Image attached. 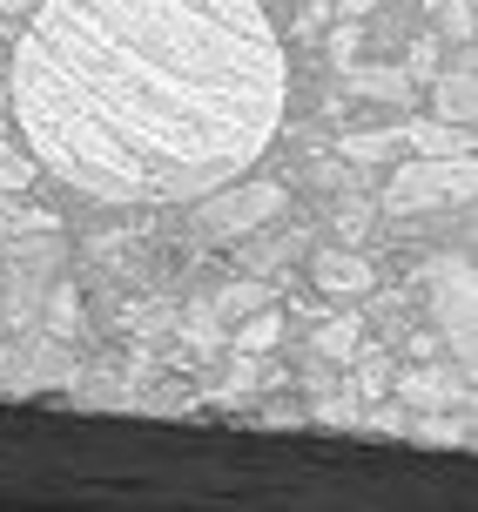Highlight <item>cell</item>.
Masks as SVG:
<instances>
[{
	"mask_svg": "<svg viewBox=\"0 0 478 512\" xmlns=\"http://www.w3.org/2000/svg\"><path fill=\"white\" fill-rule=\"evenodd\" d=\"M54 324H61V331H68V324H75V290H54Z\"/></svg>",
	"mask_w": 478,
	"mask_h": 512,
	"instance_id": "ac0fdd59",
	"label": "cell"
},
{
	"mask_svg": "<svg viewBox=\"0 0 478 512\" xmlns=\"http://www.w3.org/2000/svg\"><path fill=\"white\" fill-rule=\"evenodd\" d=\"M438 317H445V337L458 351H472V263L465 256L438 263Z\"/></svg>",
	"mask_w": 478,
	"mask_h": 512,
	"instance_id": "277c9868",
	"label": "cell"
},
{
	"mask_svg": "<svg viewBox=\"0 0 478 512\" xmlns=\"http://www.w3.org/2000/svg\"><path fill=\"white\" fill-rule=\"evenodd\" d=\"M277 337H283V317L263 304L256 317H243V324H236V351H243V358H263V351H270Z\"/></svg>",
	"mask_w": 478,
	"mask_h": 512,
	"instance_id": "4fadbf2b",
	"label": "cell"
},
{
	"mask_svg": "<svg viewBox=\"0 0 478 512\" xmlns=\"http://www.w3.org/2000/svg\"><path fill=\"white\" fill-rule=\"evenodd\" d=\"M310 283L324 290V297H371V263L357 250H317L310 256Z\"/></svg>",
	"mask_w": 478,
	"mask_h": 512,
	"instance_id": "5b68a950",
	"label": "cell"
},
{
	"mask_svg": "<svg viewBox=\"0 0 478 512\" xmlns=\"http://www.w3.org/2000/svg\"><path fill=\"white\" fill-rule=\"evenodd\" d=\"M351 88L357 95H378V102H411L418 81L404 75V68H351Z\"/></svg>",
	"mask_w": 478,
	"mask_h": 512,
	"instance_id": "8fae6325",
	"label": "cell"
},
{
	"mask_svg": "<svg viewBox=\"0 0 478 512\" xmlns=\"http://www.w3.org/2000/svg\"><path fill=\"white\" fill-rule=\"evenodd\" d=\"M27 7H34V0H0V14H27Z\"/></svg>",
	"mask_w": 478,
	"mask_h": 512,
	"instance_id": "ffe728a7",
	"label": "cell"
},
{
	"mask_svg": "<svg viewBox=\"0 0 478 512\" xmlns=\"http://www.w3.org/2000/svg\"><path fill=\"white\" fill-rule=\"evenodd\" d=\"M263 304H270L263 277H243V283H229V290H216V297H209V317H216V324H243V317H256Z\"/></svg>",
	"mask_w": 478,
	"mask_h": 512,
	"instance_id": "9c48e42d",
	"label": "cell"
},
{
	"mask_svg": "<svg viewBox=\"0 0 478 512\" xmlns=\"http://www.w3.org/2000/svg\"><path fill=\"white\" fill-rule=\"evenodd\" d=\"M472 196V155H411L398 176L384 182L391 216H425V209L465 203Z\"/></svg>",
	"mask_w": 478,
	"mask_h": 512,
	"instance_id": "3957f363",
	"label": "cell"
},
{
	"mask_svg": "<svg viewBox=\"0 0 478 512\" xmlns=\"http://www.w3.org/2000/svg\"><path fill=\"white\" fill-rule=\"evenodd\" d=\"M283 203H290V189H283V182H270V176L236 182V176H229L223 189H202V196H196V230L209 236V243H236V236L277 223Z\"/></svg>",
	"mask_w": 478,
	"mask_h": 512,
	"instance_id": "7a4b0ae2",
	"label": "cell"
},
{
	"mask_svg": "<svg viewBox=\"0 0 478 512\" xmlns=\"http://www.w3.org/2000/svg\"><path fill=\"white\" fill-rule=\"evenodd\" d=\"M357 351H364V331H357V317H330L324 331H317V358H330V364H357Z\"/></svg>",
	"mask_w": 478,
	"mask_h": 512,
	"instance_id": "7c38bea8",
	"label": "cell"
},
{
	"mask_svg": "<svg viewBox=\"0 0 478 512\" xmlns=\"http://www.w3.org/2000/svg\"><path fill=\"white\" fill-rule=\"evenodd\" d=\"M337 7H344V14H351V21H357V14H371L378 0H337Z\"/></svg>",
	"mask_w": 478,
	"mask_h": 512,
	"instance_id": "d6986e66",
	"label": "cell"
},
{
	"mask_svg": "<svg viewBox=\"0 0 478 512\" xmlns=\"http://www.w3.org/2000/svg\"><path fill=\"white\" fill-rule=\"evenodd\" d=\"M27 14L14 122L88 203H196L277 142L290 68L256 0H41Z\"/></svg>",
	"mask_w": 478,
	"mask_h": 512,
	"instance_id": "6da1fadb",
	"label": "cell"
},
{
	"mask_svg": "<svg viewBox=\"0 0 478 512\" xmlns=\"http://www.w3.org/2000/svg\"><path fill=\"white\" fill-rule=\"evenodd\" d=\"M337 155L344 162H391V155H404V142H398V128H364V135H344Z\"/></svg>",
	"mask_w": 478,
	"mask_h": 512,
	"instance_id": "30bf717a",
	"label": "cell"
},
{
	"mask_svg": "<svg viewBox=\"0 0 478 512\" xmlns=\"http://www.w3.org/2000/svg\"><path fill=\"white\" fill-rule=\"evenodd\" d=\"M431 102H438V122L452 128H472V108H478V88H472V61L465 68H445V75H431Z\"/></svg>",
	"mask_w": 478,
	"mask_h": 512,
	"instance_id": "8992f818",
	"label": "cell"
},
{
	"mask_svg": "<svg viewBox=\"0 0 478 512\" xmlns=\"http://www.w3.org/2000/svg\"><path fill=\"white\" fill-rule=\"evenodd\" d=\"M330 54H337V68H357V21L330 34Z\"/></svg>",
	"mask_w": 478,
	"mask_h": 512,
	"instance_id": "e0dca14e",
	"label": "cell"
},
{
	"mask_svg": "<svg viewBox=\"0 0 478 512\" xmlns=\"http://www.w3.org/2000/svg\"><path fill=\"white\" fill-rule=\"evenodd\" d=\"M324 27H330V7H324V0H303V14H297V34H303V41H317Z\"/></svg>",
	"mask_w": 478,
	"mask_h": 512,
	"instance_id": "2e32d148",
	"label": "cell"
},
{
	"mask_svg": "<svg viewBox=\"0 0 478 512\" xmlns=\"http://www.w3.org/2000/svg\"><path fill=\"white\" fill-rule=\"evenodd\" d=\"M21 189H34V155L0 142V196H21Z\"/></svg>",
	"mask_w": 478,
	"mask_h": 512,
	"instance_id": "5bb4252c",
	"label": "cell"
},
{
	"mask_svg": "<svg viewBox=\"0 0 478 512\" xmlns=\"http://www.w3.org/2000/svg\"><path fill=\"white\" fill-rule=\"evenodd\" d=\"M438 21H445L452 41H472V0H445V7H438Z\"/></svg>",
	"mask_w": 478,
	"mask_h": 512,
	"instance_id": "9a60e30c",
	"label": "cell"
},
{
	"mask_svg": "<svg viewBox=\"0 0 478 512\" xmlns=\"http://www.w3.org/2000/svg\"><path fill=\"white\" fill-rule=\"evenodd\" d=\"M398 398L404 405H425V411H445V405L465 398V378H458V371H404Z\"/></svg>",
	"mask_w": 478,
	"mask_h": 512,
	"instance_id": "52a82bcc",
	"label": "cell"
},
{
	"mask_svg": "<svg viewBox=\"0 0 478 512\" xmlns=\"http://www.w3.org/2000/svg\"><path fill=\"white\" fill-rule=\"evenodd\" d=\"M398 142L411 155H472V135H458L452 122H398Z\"/></svg>",
	"mask_w": 478,
	"mask_h": 512,
	"instance_id": "ba28073f",
	"label": "cell"
}]
</instances>
